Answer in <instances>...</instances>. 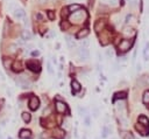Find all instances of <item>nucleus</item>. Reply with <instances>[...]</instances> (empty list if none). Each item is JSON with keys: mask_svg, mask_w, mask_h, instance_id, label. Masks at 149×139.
Listing matches in <instances>:
<instances>
[{"mask_svg": "<svg viewBox=\"0 0 149 139\" xmlns=\"http://www.w3.org/2000/svg\"><path fill=\"white\" fill-rule=\"evenodd\" d=\"M87 19V12L85 9H78L70 15V21L72 23H82Z\"/></svg>", "mask_w": 149, "mask_h": 139, "instance_id": "obj_1", "label": "nucleus"}, {"mask_svg": "<svg viewBox=\"0 0 149 139\" xmlns=\"http://www.w3.org/2000/svg\"><path fill=\"white\" fill-rule=\"evenodd\" d=\"M77 54H78V56H79V59L84 60V61H86V60L90 57V52L85 47H79L77 49Z\"/></svg>", "mask_w": 149, "mask_h": 139, "instance_id": "obj_2", "label": "nucleus"}, {"mask_svg": "<svg viewBox=\"0 0 149 139\" xmlns=\"http://www.w3.org/2000/svg\"><path fill=\"white\" fill-rule=\"evenodd\" d=\"M55 106H56V110L58 113H69V110H68V105L65 104L64 102L62 100H56L55 103Z\"/></svg>", "mask_w": 149, "mask_h": 139, "instance_id": "obj_3", "label": "nucleus"}, {"mask_svg": "<svg viewBox=\"0 0 149 139\" xmlns=\"http://www.w3.org/2000/svg\"><path fill=\"white\" fill-rule=\"evenodd\" d=\"M133 45V40H122L119 43V50L120 52H127Z\"/></svg>", "mask_w": 149, "mask_h": 139, "instance_id": "obj_4", "label": "nucleus"}, {"mask_svg": "<svg viewBox=\"0 0 149 139\" xmlns=\"http://www.w3.org/2000/svg\"><path fill=\"white\" fill-rule=\"evenodd\" d=\"M40 106V99L36 96H32L29 99V109L30 110H36Z\"/></svg>", "mask_w": 149, "mask_h": 139, "instance_id": "obj_5", "label": "nucleus"}, {"mask_svg": "<svg viewBox=\"0 0 149 139\" xmlns=\"http://www.w3.org/2000/svg\"><path fill=\"white\" fill-rule=\"evenodd\" d=\"M27 68H29L34 73H39L40 70H41V68H40V64L36 62V61H28L27 62Z\"/></svg>", "mask_w": 149, "mask_h": 139, "instance_id": "obj_6", "label": "nucleus"}, {"mask_svg": "<svg viewBox=\"0 0 149 139\" xmlns=\"http://www.w3.org/2000/svg\"><path fill=\"white\" fill-rule=\"evenodd\" d=\"M13 15L15 19H25V16H26V12L22 9V8H15L13 11Z\"/></svg>", "mask_w": 149, "mask_h": 139, "instance_id": "obj_7", "label": "nucleus"}, {"mask_svg": "<svg viewBox=\"0 0 149 139\" xmlns=\"http://www.w3.org/2000/svg\"><path fill=\"white\" fill-rule=\"evenodd\" d=\"M16 84L19 86H21V88H23V89L29 88V82L26 78H23V77H19V78L16 79Z\"/></svg>", "mask_w": 149, "mask_h": 139, "instance_id": "obj_8", "label": "nucleus"}, {"mask_svg": "<svg viewBox=\"0 0 149 139\" xmlns=\"http://www.w3.org/2000/svg\"><path fill=\"white\" fill-rule=\"evenodd\" d=\"M19 137L21 139H29L32 138V132L29 130H21L19 133Z\"/></svg>", "mask_w": 149, "mask_h": 139, "instance_id": "obj_9", "label": "nucleus"}, {"mask_svg": "<svg viewBox=\"0 0 149 139\" xmlns=\"http://www.w3.org/2000/svg\"><path fill=\"white\" fill-rule=\"evenodd\" d=\"M71 86H72V93H73L80 91V88H82V85L79 84V82H78V81H76V79H72Z\"/></svg>", "mask_w": 149, "mask_h": 139, "instance_id": "obj_10", "label": "nucleus"}, {"mask_svg": "<svg viewBox=\"0 0 149 139\" xmlns=\"http://www.w3.org/2000/svg\"><path fill=\"white\" fill-rule=\"evenodd\" d=\"M105 27V21L104 20H98L97 22H96V25H94V31L96 32H100V31H103Z\"/></svg>", "mask_w": 149, "mask_h": 139, "instance_id": "obj_11", "label": "nucleus"}, {"mask_svg": "<svg viewBox=\"0 0 149 139\" xmlns=\"http://www.w3.org/2000/svg\"><path fill=\"white\" fill-rule=\"evenodd\" d=\"M65 136V132L62 130V129H56L55 132H54V137L56 139H63Z\"/></svg>", "mask_w": 149, "mask_h": 139, "instance_id": "obj_12", "label": "nucleus"}, {"mask_svg": "<svg viewBox=\"0 0 149 139\" xmlns=\"http://www.w3.org/2000/svg\"><path fill=\"white\" fill-rule=\"evenodd\" d=\"M139 124H141L143 126H148L149 127V119L146 117V116H143L141 115L140 117H139Z\"/></svg>", "mask_w": 149, "mask_h": 139, "instance_id": "obj_13", "label": "nucleus"}, {"mask_svg": "<svg viewBox=\"0 0 149 139\" xmlns=\"http://www.w3.org/2000/svg\"><path fill=\"white\" fill-rule=\"evenodd\" d=\"M89 33H90V31L87 29V28H85V29H82V31H79L77 33V39H82V38H85V36H87L89 35Z\"/></svg>", "mask_w": 149, "mask_h": 139, "instance_id": "obj_14", "label": "nucleus"}, {"mask_svg": "<svg viewBox=\"0 0 149 139\" xmlns=\"http://www.w3.org/2000/svg\"><path fill=\"white\" fill-rule=\"evenodd\" d=\"M12 69H13V71H15V73H20V71L22 70V66H21V63H20V62L15 61V62H13Z\"/></svg>", "mask_w": 149, "mask_h": 139, "instance_id": "obj_15", "label": "nucleus"}, {"mask_svg": "<svg viewBox=\"0 0 149 139\" xmlns=\"http://www.w3.org/2000/svg\"><path fill=\"white\" fill-rule=\"evenodd\" d=\"M127 97V93H125V91H121V93H117L115 95H114V98H113V100L115 102L117 99H123Z\"/></svg>", "mask_w": 149, "mask_h": 139, "instance_id": "obj_16", "label": "nucleus"}, {"mask_svg": "<svg viewBox=\"0 0 149 139\" xmlns=\"http://www.w3.org/2000/svg\"><path fill=\"white\" fill-rule=\"evenodd\" d=\"M32 38H33V35L29 31H27L26 29V31L22 32V40H27V41H28V40H30Z\"/></svg>", "mask_w": 149, "mask_h": 139, "instance_id": "obj_17", "label": "nucleus"}, {"mask_svg": "<svg viewBox=\"0 0 149 139\" xmlns=\"http://www.w3.org/2000/svg\"><path fill=\"white\" fill-rule=\"evenodd\" d=\"M65 41H66V45L69 48H73V47L76 46V43L73 42V40L71 39V36H65Z\"/></svg>", "mask_w": 149, "mask_h": 139, "instance_id": "obj_18", "label": "nucleus"}, {"mask_svg": "<svg viewBox=\"0 0 149 139\" xmlns=\"http://www.w3.org/2000/svg\"><path fill=\"white\" fill-rule=\"evenodd\" d=\"M121 137H122V139H135V138H134V136H133L132 133L127 132V131H123V132H121Z\"/></svg>", "mask_w": 149, "mask_h": 139, "instance_id": "obj_19", "label": "nucleus"}, {"mask_svg": "<svg viewBox=\"0 0 149 139\" xmlns=\"http://www.w3.org/2000/svg\"><path fill=\"white\" fill-rule=\"evenodd\" d=\"M82 7H80V5H70V6L68 7V11L69 12H71V13H73V12H76V11H78V9H80Z\"/></svg>", "mask_w": 149, "mask_h": 139, "instance_id": "obj_20", "label": "nucleus"}, {"mask_svg": "<svg viewBox=\"0 0 149 139\" xmlns=\"http://www.w3.org/2000/svg\"><path fill=\"white\" fill-rule=\"evenodd\" d=\"M22 119H23V122H25V123H29V122H30V119H32L30 113L23 112V113H22Z\"/></svg>", "mask_w": 149, "mask_h": 139, "instance_id": "obj_21", "label": "nucleus"}, {"mask_svg": "<svg viewBox=\"0 0 149 139\" xmlns=\"http://www.w3.org/2000/svg\"><path fill=\"white\" fill-rule=\"evenodd\" d=\"M142 100H143V103H144V104H149V90L143 93Z\"/></svg>", "mask_w": 149, "mask_h": 139, "instance_id": "obj_22", "label": "nucleus"}, {"mask_svg": "<svg viewBox=\"0 0 149 139\" xmlns=\"http://www.w3.org/2000/svg\"><path fill=\"white\" fill-rule=\"evenodd\" d=\"M136 130H137V131H140L142 134H147L146 129H144V127H143V125H141V124H136Z\"/></svg>", "mask_w": 149, "mask_h": 139, "instance_id": "obj_23", "label": "nucleus"}, {"mask_svg": "<svg viewBox=\"0 0 149 139\" xmlns=\"http://www.w3.org/2000/svg\"><path fill=\"white\" fill-rule=\"evenodd\" d=\"M123 34H126V35H133L134 34V29L133 28H125L123 29Z\"/></svg>", "mask_w": 149, "mask_h": 139, "instance_id": "obj_24", "label": "nucleus"}, {"mask_svg": "<svg viewBox=\"0 0 149 139\" xmlns=\"http://www.w3.org/2000/svg\"><path fill=\"white\" fill-rule=\"evenodd\" d=\"M108 133H110V129L107 126H104L103 127V138H106L108 136Z\"/></svg>", "mask_w": 149, "mask_h": 139, "instance_id": "obj_25", "label": "nucleus"}, {"mask_svg": "<svg viewBox=\"0 0 149 139\" xmlns=\"http://www.w3.org/2000/svg\"><path fill=\"white\" fill-rule=\"evenodd\" d=\"M78 112H79V115L80 116H85L86 115V109H84V108H80V106H78Z\"/></svg>", "mask_w": 149, "mask_h": 139, "instance_id": "obj_26", "label": "nucleus"}, {"mask_svg": "<svg viewBox=\"0 0 149 139\" xmlns=\"http://www.w3.org/2000/svg\"><path fill=\"white\" fill-rule=\"evenodd\" d=\"M47 15H48L49 20H54V19H55V14H54V12H52V11H48V12H47Z\"/></svg>", "mask_w": 149, "mask_h": 139, "instance_id": "obj_27", "label": "nucleus"}, {"mask_svg": "<svg viewBox=\"0 0 149 139\" xmlns=\"http://www.w3.org/2000/svg\"><path fill=\"white\" fill-rule=\"evenodd\" d=\"M47 69H48V73L49 74H52V67H51V63L50 62H47Z\"/></svg>", "mask_w": 149, "mask_h": 139, "instance_id": "obj_28", "label": "nucleus"}, {"mask_svg": "<svg viewBox=\"0 0 149 139\" xmlns=\"http://www.w3.org/2000/svg\"><path fill=\"white\" fill-rule=\"evenodd\" d=\"M50 113H51V108H50V106H48L47 109H44L43 115H44V116H48V115H50Z\"/></svg>", "mask_w": 149, "mask_h": 139, "instance_id": "obj_29", "label": "nucleus"}, {"mask_svg": "<svg viewBox=\"0 0 149 139\" xmlns=\"http://www.w3.org/2000/svg\"><path fill=\"white\" fill-rule=\"evenodd\" d=\"M61 27H62L63 29H68V28H69V23H68L66 21H64V22H62V25H61Z\"/></svg>", "mask_w": 149, "mask_h": 139, "instance_id": "obj_30", "label": "nucleus"}, {"mask_svg": "<svg viewBox=\"0 0 149 139\" xmlns=\"http://www.w3.org/2000/svg\"><path fill=\"white\" fill-rule=\"evenodd\" d=\"M66 15H68V7L63 8V11H62V16H66Z\"/></svg>", "mask_w": 149, "mask_h": 139, "instance_id": "obj_31", "label": "nucleus"}, {"mask_svg": "<svg viewBox=\"0 0 149 139\" xmlns=\"http://www.w3.org/2000/svg\"><path fill=\"white\" fill-rule=\"evenodd\" d=\"M82 45H83L82 47H85V48H87V46H89V41H87V40H84V42H82Z\"/></svg>", "mask_w": 149, "mask_h": 139, "instance_id": "obj_32", "label": "nucleus"}, {"mask_svg": "<svg viewBox=\"0 0 149 139\" xmlns=\"http://www.w3.org/2000/svg\"><path fill=\"white\" fill-rule=\"evenodd\" d=\"M106 55H107L108 57H112V55H113V53H112V50H110V49H107V50H106Z\"/></svg>", "mask_w": 149, "mask_h": 139, "instance_id": "obj_33", "label": "nucleus"}, {"mask_svg": "<svg viewBox=\"0 0 149 139\" xmlns=\"http://www.w3.org/2000/svg\"><path fill=\"white\" fill-rule=\"evenodd\" d=\"M39 55H40L39 50H34V52H32V56H39Z\"/></svg>", "mask_w": 149, "mask_h": 139, "instance_id": "obj_34", "label": "nucleus"}, {"mask_svg": "<svg viewBox=\"0 0 149 139\" xmlns=\"http://www.w3.org/2000/svg\"><path fill=\"white\" fill-rule=\"evenodd\" d=\"M14 6H15V5H14V2H12V4L8 6V9H9V11H14V9H15V8H14Z\"/></svg>", "mask_w": 149, "mask_h": 139, "instance_id": "obj_35", "label": "nucleus"}, {"mask_svg": "<svg viewBox=\"0 0 149 139\" xmlns=\"http://www.w3.org/2000/svg\"><path fill=\"white\" fill-rule=\"evenodd\" d=\"M136 69H137V70H140V69H141V66H140V63H139V64L136 66Z\"/></svg>", "mask_w": 149, "mask_h": 139, "instance_id": "obj_36", "label": "nucleus"}]
</instances>
